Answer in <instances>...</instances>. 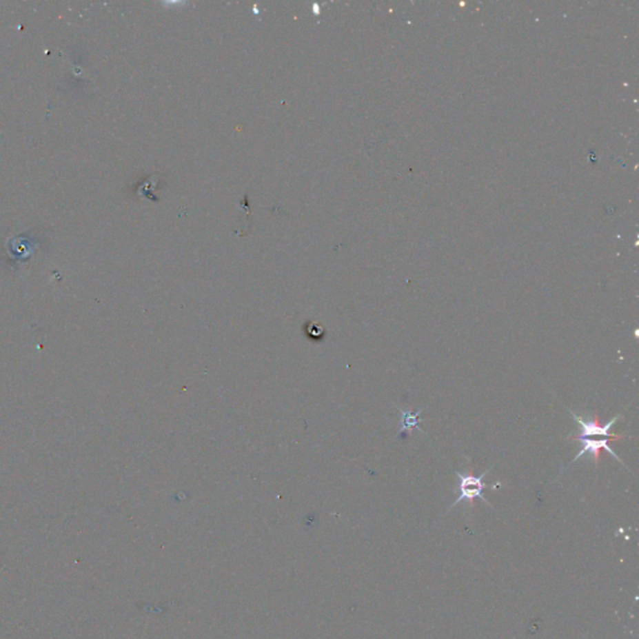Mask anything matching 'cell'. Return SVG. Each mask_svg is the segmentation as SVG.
<instances>
[{
    "label": "cell",
    "instance_id": "277c9868",
    "mask_svg": "<svg viewBox=\"0 0 639 639\" xmlns=\"http://www.w3.org/2000/svg\"><path fill=\"white\" fill-rule=\"evenodd\" d=\"M400 409L401 412V429L398 431V435L400 434H403V432H409L411 434V431L414 429H420L421 431V427H420V422L422 421L421 418H418L420 415H421L422 409H418L415 414H412L411 411H405V409Z\"/></svg>",
    "mask_w": 639,
    "mask_h": 639
},
{
    "label": "cell",
    "instance_id": "6da1fadb",
    "mask_svg": "<svg viewBox=\"0 0 639 639\" xmlns=\"http://www.w3.org/2000/svg\"><path fill=\"white\" fill-rule=\"evenodd\" d=\"M489 469H486L482 475L480 476H474L472 474H468V475H462L460 472H456V475L458 477L460 480V485H458V498L456 500L455 503L452 505V507L458 505L460 502L466 500V501H469L471 503H474V500L480 497L482 501H487L485 500V497L482 496V491L486 487V485L483 483V478L486 477Z\"/></svg>",
    "mask_w": 639,
    "mask_h": 639
},
{
    "label": "cell",
    "instance_id": "3957f363",
    "mask_svg": "<svg viewBox=\"0 0 639 639\" xmlns=\"http://www.w3.org/2000/svg\"><path fill=\"white\" fill-rule=\"evenodd\" d=\"M609 440H612V438H609ZM609 440L608 438H603V440H591V438L577 440V441L582 442V449L576 455L572 462L580 460V457H583L586 454H589V455L594 456V463H596V467H597L598 461H600V448H605L609 455H612L616 460H618L622 465H625L623 461L620 460V456L616 455V452L613 451L612 448L609 447Z\"/></svg>",
    "mask_w": 639,
    "mask_h": 639
},
{
    "label": "cell",
    "instance_id": "7a4b0ae2",
    "mask_svg": "<svg viewBox=\"0 0 639 639\" xmlns=\"http://www.w3.org/2000/svg\"><path fill=\"white\" fill-rule=\"evenodd\" d=\"M572 415H574V420L580 425V429H582L580 435L574 437L576 441H577V440H582V438H591V437H594V436H603V437H608V436H609V437L616 438V440L623 438V436L622 435H611V434H609V429H612L613 425L620 420V415L613 417L611 421L606 423V425H603V426H600L598 417H594V421H585L582 417L576 415L574 412H572Z\"/></svg>",
    "mask_w": 639,
    "mask_h": 639
}]
</instances>
